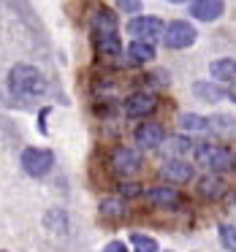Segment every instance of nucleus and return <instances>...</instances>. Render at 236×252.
Returning a JSON list of instances; mask_svg holds the SVG:
<instances>
[{
	"label": "nucleus",
	"mask_w": 236,
	"mask_h": 252,
	"mask_svg": "<svg viewBox=\"0 0 236 252\" xmlns=\"http://www.w3.org/2000/svg\"><path fill=\"white\" fill-rule=\"evenodd\" d=\"M93 35L103 57H120V52H122L120 28H117V17L109 8H98L93 14Z\"/></svg>",
	"instance_id": "1"
},
{
	"label": "nucleus",
	"mask_w": 236,
	"mask_h": 252,
	"mask_svg": "<svg viewBox=\"0 0 236 252\" xmlns=\"http://www.w3.org/2000/svg\"><path fill=\"white\" fill-rule=\"evenodd\" d=\"M8 90L14 98H41L46 93V79L33 65H17L8 73Z\"/></svg>",
	"instance_id": "2"
},
{
	"label": "nucleus",
	"mask_w": 236,
	"mask_h": 252,
	"mask_svg": "<svg viewBox=\"0 0 236 252\" xmlns=\"http://www.w3.org/2000/svg\"><path fill=\"white\" fill-rule=\"evenodd\" d=\"M193 158L198 165H203L206 171L217 174V171H231L236 168V155L228 147H220V144H198L193 149Z\"/></svg>",
	"instance_id": "3"
},
{
	"label": "nucleus",
	"mask_w": 236,
	"mask_h": 252,
	"mask_svg": "<svg viewBox=\"0 0 236 252\" xmlns=\"http://www.w3.org/2000/svg\"><path fill=\"white\" fill-rule=\"evenodd\" d=\"M196 28H193L190 22H182V19H176V22H169L163 30V44L169 46V49H187V46L196 44Z\"/></svg>",
	"instance_id": "4"
},
{
	"label": "nucleus",
	"mask_w": 236,
	"mask_h": 252,
	"mask_svg": "<svg viewBox=\"0 0 236 252\" xmlns=\"http://www.w3.org/2000/svg\"><path fill=\"white\" fill-rule=\"evenodd\" d=\"M166 25L155 17H133L128 22V33L133 35V41H147V44H155L158 38H163Z\"/></svg>",
	"instance_id": "5"
},
{
	"label": "nucleus",
	"mask_w": 236,
	"mask_h": 252,
	"mask_svg": "<svg viewBox=\"0 0 236 252\" xmlns=\"http://www.w3.org/2000/svg\"><path fill=\"white\" fill-rule=\"evenodd\" d=\"M55 165V155L49 149H41V147H30L22 152V168L28 171L30 176H46Z\"/></svg>",
	"instance_id": "6"
},
{
	"label": "nucleus",
	"mask_w": 236,
	"mask_h": 252,
	"mask_svg": "<svg viewBox=\"0 0 236 252\" xmlns=\"http://www.w3.org/2000/svg\"><path fill=\"white\" fill-rule=\"evenodd\" d=\"M138 165H141V155L131 147H117L114 155H111V168L120 176H128L133 171H138Z\"/></svg>",
	"instance_id": "7"
},
{
	"label": "nucleus",
	"mask_w": 236,
	"mask_h": 252,
	"mask_svg": "<svg viewBox=\"0 0 236 252\" xmlns=\"http://www.w3.org/2000/svg\"><path fill=\"white\" fill-rule=\"evenodd\" d=\"M147 198L160 209H179L182 203H185V198L179 195V190H176V187H169V185H158V187H152V190H147Z\"/></svg>",
	"instance_id": "8"
},
{
	"label": "nucleus",
	"mask_w": 236,
	"mask_h": 252,
	"mask_svg": "<svg viewBox=\"0 0 236 252\" xmlns=\"http://www.w3.org/2000/svg\"><path fill=\"white\" fill-rule=\"evenodd\" d=\"M225 3L223 0H193L190 3V14L198 22H214V19L223 17Z\"/></svg>",
	"instance_id": "9"
},
{
	"label": "nucleus",
	"mask_w": 236,
	"mask_h": 252,
	"mask_svg": "<svg viewBox=\"0 0 236 252\" xmlns=\"http://www.w3.org/2000/svg\"><path fill=\"white\" fill-rule=\"evenodd\" d=\"M163 138H166V130H163V125H158V122H141V125L136 127V144H141L144 149L160 147Z\"/></svg>",
	"instance_id": "10"
},
{
	"label": "nucleus",
	"mask_w": 236,
	"mask_h": 252,
	"mask_svg": "<svg viewBox=\"0 0 236 252\" xmlns=\"http://www.w3.org/2000/svg\"><path fill=\"white\" fill-rule=\"evenodd\" d=\"M155 106H158V98L152 93H133L125 100V114L128 117H147Z\"/></svg>",
	"instance_id": "11"
},
{
	"label": "nucleus",
	"mask_w": 236,
	"mask_h": 252,
	"mask_svg": "<svg viewBox=\"0 0 236 252\" xmlns=\"http://www.w3.org/2000/svg\"><path fill=\"white\" fill-rule=\"evenodd\" d=\"M225 190H228V185H225V179L217 176V174H206L203 179H198V195L206 198V201H217V198H223Z\"/></svg>",
	"instance_id": "12"
},
{
	"label": "nucleus",
	"mask_w": 236,
	"mask_h": 252,
	"mask_svg": "<svg viewBox=\"0 0 236 252\" xmlns=\"http://www.w3.org/2000/svg\"><path fill=\"white\" fill-rule=\"evenodd\" d=\"M163 176L169 182H190L193 179V165L187 163V160H166V165H163Z\"/></svg>",
	"instance_id": "13"
},
{
	"label": "nucleus",
	"mask_w": 236,
	"mask_h": 252,
	"mask_svg": "<svg viewBox=\"0 0 236 252\" xmlns=\"http://www.w3.org/2000/svg\"><path fill=\"white\" fill-rule=\"evenodd\" d=\"M128 60L133 65H147V63L155 60V44H147V41H131L128 46Z\"/></svg>",
	"instance_id": "14"
},
{
	"label": "nucleus",
	"mask_w": 236,
	"mask_h": 252,
	"mask_svg": "<svg viewBox=\"0 0 236 252\" xmlns=\"http://www.w3.org/2000/svg\"><path fill=\"white\" fill-rule=\"evenodd\" d=\"M193 93H196L198 100H206V103H217V100L225 98V90L212 82H196L193 84Z\"/></svg>",
	"instance_id": "15"
},
{
	"label": "nucleus",
	"mask_w": 236,
	"mask_h": 252,
	"mask_svg": "<svg viewBox=\"0 0 236 252\" xmlns=\"http://www.w3.org/2000/svg\"><path fill=\"white\" fill-rule=\"evenodd\" d=\"M209 71H212V76L217 79V82H234V79H236V60H234V57L214 60L212 65H209Z\"/></svg>",
	"instance_id": "16"
},
{
	"label": "nucleus",
	"mask_w": 236,
	"mask_h": 252,
	"mask_svg": "<svg viewBox=\"0 0 236 252\" xmlns=\"http://www.w3.org/2000/svg\"><path fill=\"white\" fill-rule=\"evenodd\" d=\"M209 130L223 136V138H234L236 136V120H231V117H225V114L209 117Z\"/></svg>",
	"instance_id": "17"
},
{
	"label": "nucleus",
	"mask_w": 236,
	"mask_h": 252,
	"mask_svg": "<svg viewBox=\"0 0 236 252\" xmlns=\"http://www.w3.org/2000/svg\"><path fill=\"white\" fill-rule=\"evenodd\" d=\"M179 125H182V130H190V133H206L209 130V120L201 114H182Z\"/></svg>",
	"instance_id": "18"
},
{
	"label": "nucleus",
	"mask_w": 236,
	"mask_h": 252,
	"mask_svg": "<svg viewBox=\"0 0 236 252\" xmlns=\"http://www.w3.org/2000/svg\"><path fill=\"white\" fill-rule=\"evenodd\" d=\"M101 214L109 220H122L125 217V203L117 201V198H106L103 203H101Z\"/></svg>",
	"instance_id": "19"
},
{
	"label": "nucleus",
	"mask_w": 236,
	"mask_h": 252,
	"mask_svg": "<svg viewBox=\"0 0 236 252\" xmlns=\"http://www.w3.org/2000/svg\"><path fill=\"white\" fill-rule=\"evenodd\" d=\"M131 241L136 244V252H158V241L152 236H141V233H133Z\"/></svg>",
	"instance_id": "20"
},
{
	"label": "nucleus",
	"mask_w": 236,
	"mask_h": 252,
	"mask_svg": "<svg viewBox=\"0 0 236 252\" xmlns=\"http://www.w3.org/2000/svg\"><path fill=\"white\" fill-rule=\"evenodd\" d=\"M220 239H223L225 250L236 252V228H231V225H223V228H220Z\"/></svg>",
	"instance_id": "21"
},
{
	"label": "nucleus",
	"mask_w": 236,
	"mask_h": 252,
	"mask_svg": "<svg viewBox=\"0 0 236 252\" xmlns=\"http://www.w3.org/2000/svg\"><path fill=\"white\" fill-rule=\"evenodd\" d=\"M117 8L125 14H141V0H117Z\"/></svg>",
	"instance_id": "22"
},
{
	"label": "nucleus",
	"mask_w": 236,
	"mask_h": 252,
	"mask_svg": "<svg viewBox=\"0 0 236 252\" xmlns=\"http://www.w3.org/2000/svg\"><path fill=\"white\" fill-rule=\"evenodd\" d=\"M120 192H122V195H128V198H133V195H141V187H138L136 182H122Z\"/></svg>",
	"instance_id": "23"
},
{
	"label": "nucleus",
	"mask_w": 236,
	"mask_h": 252,
	"mask_svg": "<svg viewBox=\"0 0 236 252\" xmlns=\"http://www.w3.org/2000/svg\"><path fill=\"white\" fill-rule=\"evenodd\" d=\"M103 252H128V250H125V244H120V241H111Z\"/></svg>",
	"instance_id": "24"
},
{
	"label": "nucleus",
	"mask_w": 236,
	"mask_h": 252,
	"mask_svg": "<svg viewBox=\"0 0 236 252\" xmlns=\"http://www.w3.org/2000/svg\"><path fill=\"white\" fill-rule=\"evenodd\" d=\"M228 98H231V100H234V103H236V79H234V82H231V90H228Z\"/></svg>",
	"instance_id": "25"
},
{
	"label": "nucleus",
	"mask_w": 236,
	"mask_h": 252,
	"mask_svg": "<svg viewBox=\"0 0 236 252\" xmlns=\"http://www.w3.org/2000/svg\"><path fill=\"white\" fill-rule=\"evenodd\" d=\"M169 3H190V0H169Z\"/></svg>",
	"instance_id": "26"
}]
</instances>
